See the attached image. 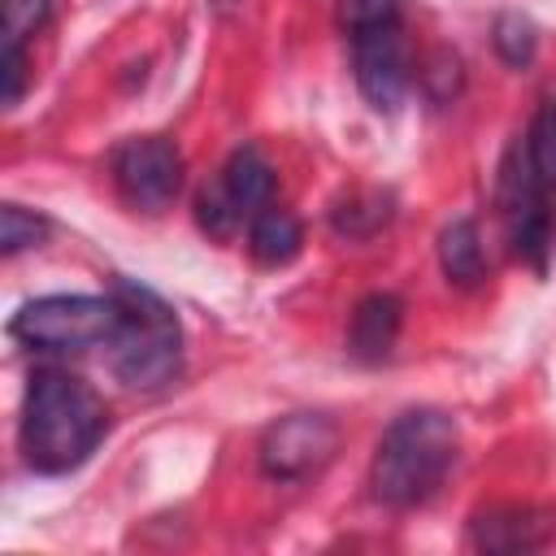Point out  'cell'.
<instances>
[{"instance_id": "cell-6", "label": "cell", "mask_w": 556, "mask_h": 556, "mask_svg": "<svg viewBox=\"0 0 556 556\" xmlns=\"http://www.w3.org/2000/svg\"><path fill=\"white\" fill-rule=\"evenodd\" d=\"M274 195V165L265 161L261 148H239L230 152V161L222 165L217 182L200 191L195 200V222L213 235V239H235L243 217H256Z\"/></svg>"}, {"instance_id": "cell-17", "label": "cell", "mask_w": 556, "mask_h": 556, "mask_svg": "<svg viewBox=\"0 0 556 556\" xmlns=\"http://www.w3.org/2000/svg\"><path fill=\"white\" fill-rule=\"evenodd\" d=\"M48 235V222L22 204H4L0 208V252L4 256H17L26 248H39Z\"/></svg>"}, {"instance_id": "cell-19", "label": "cell", "mask_w": 556, "mask_h": 556, "mask_svg": "<svg viewBox=\"0 0 556 556\" xmlns=\"http://www.w3.org/2000/svg\"><path fill=\"white\" fill-rule=\"evenodd\" d=\"M339 22H343L348 35L369 30V26L400 22V0H343L339 4Z\"/></svg>"}, {"instance_id": "cell-11", "label": "cell", "mask_w": 556, "mask_h": 556, "mask_svg": "<svg viewBox=\"0 0 556 556\" xmlns=\"http://www.w3.org/2000/svg\"><path fill=\"white\" fill-rule=\"evenodd\" d=\"M400 321H404V300L391 291H369L348 321V352L365 365H378L391 356L395 339H400Z\"/></svg>"}, {"instance_id": "cell-2", "label": "cell", "mask_w": 556, "mask_h": 556, "mask_svg": "<svg viewBox=\"0 0 556 556\" xmlns=\"http://www.w3.org/2000/svg\"><path fill=\"white\" fill-rule=\"evenodd\" d=\"M456 447H460V439H456V421L447 413H439V408L400 413L382 430L374 465H369L374 495L391 508L426 504L452 473Z\"/></svg>"}, {"instance_id": "cell-9", "label": "cell", "mask_w": 556, "mask_h": 556, "mask_svg": "<svg viewBox=\"0 0 556 556\" xmlns=\"http://www.w3.org/2000/svg\"><path fill=\"white\" fill-rule=\"evenodd\" d=\"M352 39V65H356V87L361 96L378 109L391 113L400 109V100L408 96L413 83V65H408V43L400 35V22L387 26H369L348 35Z\"/></svg>"}, {"instance_id": "cell-12", "label": "cell", "mask_w": 556, "mask_h": 556, "mask_svg": "<svg viewBox=\"0 0 556 556\" xmlns=\"http://www.w3.org/2000/svg\"><path fill=\"white\" fill-rule=\"evenodd\" d=\"M248 248H252V256H256L261 265L278 269V265H287V261L300 256V248H304V226H300V217H295L291 208L265 204V208L252 217V226H248Z\"/></svg>"}, {"instance_id": "cell-5", "label": "cell", "mask_w": 556, "mask_h": 556, "mask_svg": "<svg viewBox=\"0 0 556 556\" xmlns=\"http://www.w3.org/2000/svg\"><path fill=\"white\" fill-rule=\"evenodd\" d=\"M500 213L513 252L534 269H543L556 248V187L539 178L526 143H517L500 169Z\"/></svg>"}, {"instance_id": "cell-15", "label": "cell", "mask_w": 556, "mask_h": 556, "mask_svg": "<svg viewBox=\"0 0 556 556\" xmlns=\"http://www.w3.org/2000/svg\"><path fill=\"white\" fill-rule=\"evenodd\" d=\"M521 143H526V152H530L539 178H543L547 187H556V96H547V100L539 104V113H534V122H530V130H526Z\"/></svg>"}, {"instance_id": "cell-1", "label": "cell", "mask_w": 556, "mask_h": 556, "mask_svg": "<svg viewBox=\"0 0 556 556\" xmlns=\"http://www.w3.org/2000/svg\"><path fill=\"white\" fill-rule=\"evenodd\" d=\"M104 400L65 369H35L22 404V456L39 473L78 469L104 439Z\"/></svg>"}, {"instance_id": "cell-10", "label": "cell", "mask_w": 556, "mask_h": 556, "mask_svg": "<svg viewBox=\"0 0 556 556\" xmlns=\"http://www.w3.org/2000/svg\"><path fill=\"white\" fill-rule=\"evenodd\" d=\"M552 534H556V513L539 504H491L469 521V543L478 552H500V556L539 552Z\"/></svg>"}, {"instance_id": "cell-4", "label": "cell", "mask_w": 556, "mask_h": 556, "mask_svg": "<svg viewBox=\"0 0 556 556\" xmlns=\"http://www.w3.org/2000/svg\"><path fill=\"white\" fill-rule=\"evenodd\" d=\"M117 295H43L13 313L9 334L35 352H91L117 339Z\"/></svg>"}, {"instance_id": "cell-16", "label": "cell", "mask_w": 556, "mask_h": 556, "mask_svg": "<svg viewBox=\"0 0 556 556\" xmlns=\"http://www.w3.org/2000/svg\"><path fill=\"white\" fill-rule=\"evenodd\" d=\"M495 52H500V61L504 65H513V70H521V65H530L534 61V48H539V30H534V22L530 17H521V13H500L495 17Z\"/></svg>"}, {"instance_id": "cell-13", "label": "cell", "mask_w": 556, "mask_h": 556, "mask_svg": "<svg viewBox=\"0 0 556 556\" xmlns=\"http://www.w3.org/2000/svg\"><path fill=\"white\" fill-rule=\"evenodd\" d=\"M439 265H443L452 287H478L486 278V252H482L478 222L456 217V222L443 226V235H439Z\"/></svg>"}, {"instance_id": "cell-8", "label": "cell", "mask_w": 556, "mask_h": 556, "mask_svg": "<svg viewBox=\"0 0 556 556\" xmlns=\"http://www.w3.org/2000/svg\"><path fill=\"white\" fill-rule=\"evenodd\" d=\"M113 182L122 200L139 213H165L182 187V156L161 135L126 139L113 152Z\"/></svg>"}, {"instance_id": "cell-3", "label": "cell", "mask_w": 556, "mask_h": 556, "mask_svg": "<svg viewBox=\"0 0 556 556\" xmlns=\"http://www.w3.org/2000/svg\"><path fill=\"white\" fill-rule=\"evenodd\" d=\"M113 295L122 308L117 339L109 343L113 374L135 391L169 387L182 369V330H178L174 308L156 291L135 287V282H117Z\"/></svg>"}, {"instance_id": "cell-18", "label": "cell", "mask_w": 556, "mask_h": 556, "mask_svg": "<svg viewBox=\"0 0 556 556\" xmlns=\"http://www.w3.org/2000/svg\"><path fill=\"white\" fill-rule=\"evenodd\" d=\"M52 17V0H4V43L26 48L35 30H43Z\"/></svg>"}, {"instance_id": "cell-20", "label": "cell", "mask_w": 556, "mask_h": 556, "mask_svg": "<svg viewBox=\"0 0 556 556\" xmlns=\"http://www.w3.org/2000/svg\"><path fill=\"white\" fill-rule=\"evenodd\" d=\"M0 74H4V104H17L22 100V91H26V48H13V43H4V65H0Z\"/></svg>"}, {"instance_id": "cell-7", "label": "cell", "mask_w": 556, "mask_h": 556, "mask_svg": "<svg viewBox=\"0 0 556 556\" xmlns=\"http://www.w3.org/2000/svg\"><path fill=\"white\" fill-rule=\"evenodd\" d=\"M339 452V426L326 413H287L261 434V469L278 482L321 473Z\"/></svg>"}, {"instance_id": "cell-14", "label": "cell", "mask_w": 556, "mask_h": 556, "mask_svg": "<svg viewBox=\"0 0 556 556\" xmlns=\"http://www.w3.org/2000/svg\"><path fill=\"white\" fill-rule=\"evenodd\" d=\"M387 222H391V195H387V191H374V187L348 191V195L330 208V226H334V235H343V239H369V235H378Z\"/></svg>"}]
</instances>
